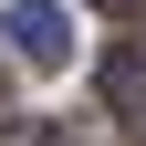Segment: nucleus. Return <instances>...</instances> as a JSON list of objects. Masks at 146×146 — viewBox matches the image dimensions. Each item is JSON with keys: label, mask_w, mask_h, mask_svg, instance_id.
I'll return each instance as SVG.
<instances>
[{"label": "nucleus", "mask_w": 146, "mask_h": 146, "mask_svg": "<svg viewBox=\"0 0 146 146\" xmlns=\"http://www.w3.org/2000/svg\"><path fill=\"white\" fill-rule=\"evenodd\" d=\"M11 52H21V63H63L73 52V31H63V11H52V0H11Z\"/></svg>", "instance_id": "1"}, {"label": "nucleus", "mask_w": 146, "mask_h": 146, "mask_svg": "<svg viewBox=\"0 0 146 146\" xmlns=\"http://www.w3.org/2000/svg\"><path fill=\"white\" fill-rule=\"evenodd\" d=\"M104 104L146 125V52H115V63H104Z\"/></svg>", "instance_id": "2"}, {"label": "nucleus", "mask_w": 146, "mask_h": 146, "mask_svg": "<svg viewBox=\"0 0 146 146\" xmlns=\"http://www.w3.org/2000/svg\"><path fill=\"white\" fill-rule=\"evenodd\" d=\"M0 146H52V136H42V115H11V125H0Z\"/></svg>", "instance_id": "3"}, {"label": "nucleus", "mask_w": 146, "mask_h": 146, "mask_svg": "<svg viewBox=\"0 0 146 146\" xmlns=\"http://www.w3.org/2000/svg\"><path fill=\"white\" fill-rule=\"evenodd\" d=\"M0 104H11V63H0Z\"/></svg>", "instance_id": "4"}, {"label": "nucleus", "mask_w": 146, "mask_h": 146, "mask_svg": "<svg viewBox=\"0 0 146 146\" xmlns=\"http://www.w3.org/2000/svg\"><path fill=\"white\" fill-rule=\"evenodd\" d=\"M94 11H136V0H94Z\"/></svg>", "instance_id": "5"}]
</instances>
